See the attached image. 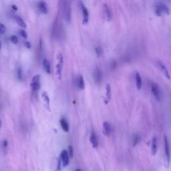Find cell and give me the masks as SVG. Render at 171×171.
Returning a JSON list of instances; mask_svg holds the SVG:
<instances>
[{
  "mask_svg": "<svg viewBox=\"0 0 171 171\" xmlns=\"http://www.w3.org/2000/svg\"><path fill=\"white\" fill-rule=\"evenodd\" d=\"M58 63L56 65V76L59 80L62 78V69L64 65V56L61 53H59L57 56Z\"/></svg>",
  "mask_w": 171,
  "mask_h": 171,
  "instance_id": "obj_1",
  "label": "cell"
},
{
  "mask_svg": "<svg viewBox=\"0 0 171 171\" xmlns=\"http://www.w3.org/2000/svg\"><path fill=\"white\" fill-rule=\"evenodd\" d=\"M69 164V155L67 150H63L60 154L59 163H58V170H60L62 168L66 167Z\"/></svg>",
  "mask_w": 171,
  "mask_h": 171,
  "instance_id": "obj_2",
  "label": "cell"
},
{
  "mask_svg": "<svg viewBox=\"0 0 171 171\" xmlns=\"http://www.w3.org/2000/svg\"><path fill=\"white\" fill-rule=\"evenodd\" d=\"M164 147L165 157H166L168 164H169L170 161V150L169 140H168V138L166 135H164Z\"/></svg>",
  "mask_w": 171,
  "mask_h": 171,
  "instance_id": "obj_3",
  "label": "cell"
},
{
  "mask_svg": "<svg viewBox=\"0 0 171 171\" xmlns=\"http://www.w3.org/2000/svg\"><path fill=\"white\" fill-rule=\"evenodd\" d=\"M102 10L104 13V15L107 21H110L112 18V13L110 7L106 4H102Z\"/></svg>",
  "mask_w": 171,
  "mask_h": 171,
  "instance_id": "obj_4",
  "label": "cell"
},
{
  "mask_svg": "<svg viewBox=\"0 0 171 171\" xmlns=\"http://www.w3.org/2000/svg\"><path fill=\"white\" fill-rule=\"evenodd\" d=\"M94 78L96 84L100 85L102 81V72L99 68H96L94 72Z\"/></svg>",
  "mask_w": 171,
  "mask_h": 171,
  "instance_id": "obj_5",
  "label": "cell"
},
{
  "mask_svg": "<svg viewBox=\"0 0 171 171\" xmlns=\"http://www.w3.org/2000/svg\"><path fill=\"white\" fill-rule=\"evenodd\" d=\"M81 9H82V12L83 14V20H82V24L83 25H86L89 21V12L87 8L85 7L82 3H81Z\"/></svg>",
  "mask_w": 171,
  "mask_h": 171,
  "instance_id": "obj_6",
  "label": "cell"
},
{
  "mask_svg": "<svg viewBox=\"0 0 171 171\" xmlns=\"http://www.w3.org/2000/svg\"><path fill=\"white\" fill-rule=\"evenodd\" d=\"M151 92L154 98L156 99V100L161 101V92H160V89L159 88V86L155 84H152Z\"/></svg>",
  "mask_w": 171,
  "mask_h": 171,
  "instance_id": "obj_7",
  "label": "cell"
},
{
  "mask_svg": "<svg viewBox=\"0 0 171 171\" xmlns=\"http://www.w3.org/2000/svg\"><path fill=\"white\" fill-rule=\"evenodd\" d=\"M157 65H158V67H159V68L160 69V70H161V71L163 73L164 76L167 78L168 79H170V76L169 70H168L166 66H165L164 64L162 63V62L161 61H158L157 62Z\"/></svg>",
  "mask_w": 171,
  "mask_h": 171,
  "instance_id": "obj_8",
  "label": "cell"
},
{
  "mask_svg": "<svg viewBox=\"0 0 171 171\" xmlns=\"http://www.w3.org/2000/svg\"><path fill=\"white\" fill-rule=\"evenodd\" d=\"M42 97L43 98V102H44V104H45L46 109H47L49 112H51L50 100V98H49V96L47 92H46V91H43L42 93Z\"/></svg>",
  "mask_w": 171,
  "mask_h": 171,
  "instance_id": "obj_9",
  "label": "cell"
},
{
  "mask_svg": "<svg viewBox=\"0 0 171 171\" xmlns=\"http://www.w3.org/2000/svg\"><path fill=\"white\" fill-rule=\"evenodd\" d=\"M103 128V133L106 137H109L112 133V126L108 122H104L102 125Z\"/></svg>",
  "mask_w": 171,
  "mask_h": 171,
  "instance_id": "obj_10",
  "label": "cell"
},
{
  "mask_svg": "<svg viewBox=\"0 0 171 171\" xmlns=\"http://www.w3.org/2000/svg\"><path fill=\"white\" fill-rule=\"evenodd\" d=\"M111 86L109 84H107L106 86V98L104 99V104H108V102H110V100L111 99Z\"/></svg>",
  "mask_w": 171,
  "mask_h": 171,
  "instance_id": "obj_11",
  "label": "cell"
},
{
  "mask_svg": "<svg viewBox=\"0 0 171 171\" xmlns=\"http://www.w3.org/2000/svg\"><path fill=\"white\" fill-rule=\"evenodd\" d=\"M90 143L92 144V147L94 148H98V141L97 137L94 132H92L90 137Z\"/></svg>",
  "mask_w": 171,
  "mask_h": 171,
  "instance_id": "obj_12",
  "label": "cell"
},
{
  "mask_svg": "<svg viewBox=\"0 0 171 171\" xmlns=\"http://www.w3.org/2000/svg\"><path fill=\"white\" fill-rule=\"evenodd\" d=\"M38 8L40 12L43 14H48L49 12V10L47 4L45 1H40L38 4Z\"/></svg>",
  "mask_w": 171,
  "mask_h": 171,
  "instance_id": "obj_13",
  "label": "cell"
},
{
  "mask_svg": "<svg viewBox=\"0 0 171 171\" xmlns=\"http://www.w3.org/2000/svg\"><path fill=\"white\" fill-rule=\"evenodd\" d=\"M135 79H136V86H137V89L140 90L141 88H142V78L140 76V74L138 72L136 73Z\"/></svg>",
  "mask_w": 171,
  "mask_h": 171,
  "instance_id": "obj_14",
  "label": "cell"
},
{
  "mask_svg": "<svg viewBox=\"0 0 171 171\" xmlns=\"http://www.w3.org/2000/svg\"><path fill=\"white\" fill-rule=\"evenodd\" d=\"M59 123H60V126L62 127V130H63L65 132H68L69 131V128H70L69 124L68 123V122L66 119L62 118L60 120V121H59Z\"/></svg>",
  "mask_w": 171,
  "mask_h": 171,
  "instance_id": "obj_15",
  "label": "cell"
},
{
  "mask_svg": "<svg viewBox=\"0 0 171 171\" xmlns=\"http://www.w3.org/2000/svg\"><path fill=\"white\" fill-rule=\"evenodd\" d=\"M65 18L68 22H70L71 21V7L70 5H66L65 8Z\"/></svg>",
  "mask_w": 171,
  "mask_h": 171,
  "instance_id": "obj_16",
  "label": "cell"
},
{
  "mask_svg": "<svg viewBox=\"0 0 171 171\" xmlns=\"http://www.w3.org/2000/svg\"><path fill=\"white\" fill-rule=\"evenodd\" d=\"M15 20L16 22H17V23L18 24V25L20 26V27H21V28H23L24 29L27 28V24H26V23L25 22V21H24V20H23L22 18H21V17H20V16L15 15Z\"/></svg>",
  "mask_w": 171,
  "mask_h": 171,
  "instance_id": "obj_17",
  "label": "cell"
},
{
  "mask_svg": "<svg viewBox=\"0 0 171 171\" xmlns=\"http://www.w3.org/2000/svg\"><path fill=\"white\" fill-rule=\"evenodd\" d=\"M43 68H44L46 72L48 74H51V67H50V64L47 59H44L43 61Z\"/></svg>",
  "mask_w": 171,
  "mask_h": 171,
  "instance_id": "obj_18",
  "label": "cell"
},
{
  "mask_svg": "<svg viewBox=\"0 0 171 171\" xmlns=\"http://www.w3.org/2000/svg\"><path fill=\"white\" fill-rule=\"evenodd\" d=\"M160 8L162 11V13H165V14H169L170 13V10L169 8L168 7L167 5H165L164 4H162V3H161V4H159Z\"/></svg>",
  "mask_w": 171,
  "mask_h": 171,
  "instance_id": "obj_19",
  "label": "cell"
},
{
  "mask_svg": "<svg viewBox=\"0 0 171 171\" xmlns=\"http://www.w3.org/2000/svg\"><path fill=\"white\" fill-rule=\"evenodd\" d=\"M157 151V140L156 137H154L152 142V153L155 155Z\"/></svg>",
  "mask_w": 171,
  "mask_h": 171,
  "instance_id": "obj_20",
  "label": "cell"
},
{
  "mask_svg": "<svg viewBox=\"0 0 171 171\" xmlns=\"http://www.w3.org/2000/svg\"><path fill=\"white\" fill-rule=\"evenodd\" d=\"M78 87L80 90H84L85 88V83L84 77L82 76H80L79 79H78Z\"/></svg>",
  "mask_w": 171,
  "mask_h": 171,
  "instance_id": "obj_21",
  "label": "cell"
},
{
  "mask_svg": "<svg viewBox=\"0 0 171 171\" xmlns=\"http://www.w3.org/2000/svg\"><path fill=\"white\" fill-rule=\"evenodd\" d=\"M31 88L33 91H37L40 89L41 87V84L40 82H32L31 83Z\"/></svg>",
  "mask_w": 171,
  "mask_h": 171,
  "instance_id": "obj_22",
  "label": "cell"
},
{
  "mask_svg": "<svg viewBox=\"0 0 171 171\" xmlns=\"http://www.w3.org/2000/svg\"><path fill=\"white\" fill-rule=\"evenodd\" d=\"M68 155L70 158L72 159L73 156H74V148H73L72 146H68Z\"/></svg>",
  "mask_w": 171,
  "mask_h": 171,
  "instance_id": "obj_23",
  "label": "cell"
},
{
  "mask_svg": "<svg viewBox=\"0 0 171 171\" xmlns=\"http://www.w3.org/2000/svg\"><path fill=\"white\" fill-rule=\"evenodd\" d=\"M155 13L158 16H162V12L159 5H155Z\"/></svg>",
  "mask_w": 171,
  "mask_h": 171,
  "instance_id": "obj_24",
  "label": "cell"
},
{
  "mask_svg": "<svg viewBox=\"0 0 171 171\" xmlns=\"http://www.w3.org/2000/svg\"><path fill=\"white\" fill-rule=\"evenodd\" d=\"M18 78L19 80L21 81L23 80V72H22V70L21 68H18Z\"/></svg>",
  "mask_w": 171,
  "mask_h": 171,
  "instance_id": "obj_25",
  "label": "cell"
},
{
  "mask_svg": "<svg viewBox=\"0 0 171 171\" xmlns=\"http://www.w3.org/2000/svg\"><path fill=\"white\" fill-rule=\"evenodd\" d=\"M140 141V138H139V136L138 135H135L134 137V140H133V146H135L136 145H137L138 142H139Z\"/></svg>",
  "mask_w": 171,
  "mask_h": 171,
  "instance_id": "obj_26",
  "label": "cell"
},
{
  "mask_svg": "<svg viewBox=\"0 0 171 171\" xmlns=\"http://www.w3.org/2000/svg\"><path fill=\"white\" fill-rule=\"evenodd\" d=\"M20 36L23 37V38L24 39L28 38V34H27L25 30H23V29H20Z\"/></svg>",
  "mask_w": 171,
  "mask_h": 171,
  "instance_id": "obj_27",
  "label": "cell"
},
{
  "mask_svg": "<svg viewBox=\"0 0 171 171\" xmlns=\"http://www.w3.org/2000/svg\"><path fill=\"white\" fill-rule=\"evenodd\" d=\"M11 42H12L13 44H17L18 43V37L16 36H12L10 38Z\"/></svg>",
  "mask_w": 171,
  "mask_h": 171,
  "instance_id": "obj_28",
  "label": "cell"
},
{
  "mask_svg": "<svg viewBox=\"0 0 171 171\" xmlns=\"http://www.w3.org/2000/svg\"><path fill=\"white\" fill-rule=\"evenodd\" d=\"M5 31H6V28H5L4 24L0 23V34H5Z\"/></svg>",
  "mask_w": 171,
  "mask_h": 171,
  "instance_id": "obj_29",
  "label": "cell"
},
{
  "mask_svg": "<svg viewBox=\"0 0 171 171\" xmlns=\"http://www.w3.org/2000/svg\"><path fill=\"white\" fill-rule=\"evenodd\" d=\"M40 76L39 74H37L35 75L33 78H32V82H40Z\"/></svg>",
  "mask_w": 171,
  "mask_h": 171,
  "instance_id": "obj_30",
  "label": "cell"
},
{
  "mask_svg": "<svg viewBox=\"0 0 171 171\" xmlns=\"http://www.w3.org/2000/svg\"><path fill=\"white\" fill-rule=\"evenodd\" d=\"M110 66H111V69L115 70L116 68V67H117V62H116V60H112V62H111Z\"/></svg>",
  "mask_w": 171,
  "mask_h": 171,
  "instance_id": "obj_31",
  "label": "cell"
},
{
  "mask_svg": "<svg viewBox=\"0 0 171 171\" xmlns=\"http://www.w3.org/2000/svg\"><path fill=\"white\" fill-rule=\"evenodd\" d=\"M95 51H96V55L98 57H100V55L102 54V49L100 48V47H96L95 48Z\"/></svg>",
  "mask_w": 171,
  "mask_h": 171,
  "instance_id": "obj_32",
  "label": "cell"
},
{
  "mask_svg": "<svg viewBox=\"0 0 171 171\" xmlns=\"http://www.w3.org/2000/svg\"><path fill=\"white\" fill-rule=\"evenodd\" d=\"M23 44L28 49H31L32 48V44H31V43L29 42H28V41L24 42Z\"/></svg>",
  "mask_w": 171,
  "mask_h": 171,
  "instance_id": "obj_33",
  "label": "cell"
},
{
  "mask_svg": "<svg viewBox=\"0 0 171 171\" xmlns=\"http://www.w3.org/2000/svg\"><path fill=\"white\" fill-rule=\"evenodd\" d=\"M7 146H8V142L6 140H5L3 141V147H4V148L5 149H6L7 148Z\"/></svg>",
  "mask_w": 171,
  "mask_h": 171,
  "instance_id": "obj_34",
  "label": "cell"
},
{
  "mask_svg": "<svg viewBox=\"0 0 171 171\" xmlns=\"http://www.w3.org/2000/svg\"><path fill=\"white\" fill-rule=\"evenodd\" d=\"M12 10H13V11H15V12H16V11H17L18 9V7L16 6L15 5H12Z\"/></svg>",
  "mask_w": 171,
  "mask_h": 171,
  "instance_id": "obj_35",
  "label": "cell"
},
{
  "mask_svg": "<svg viewBox=\"0 0 171 171\" xmlns=\"http://www.w3.org/2000/svg\"><path fill=\"white\" fill-rule=\"evenodd\" d=\"M1 126H2V123H1V120H0V128H1Z\"/></svg>",
  "mask_w": 171,
  "mask_h": 171,
  "instance_id": "obj_36",
  "label": "cell"
},
{
  "mask_svg": "<svg viewBox=\"0 0 171 171\" xmlns=\"http://www.w3.org/2000/svg\"><path fill=\"white\" fill-rule=\"evenodd\" d=\"M1 43L0 42V50H1Z\"/></svg>",
  "mask_w": 171,
  "mask_h": 171,
  "instance_id": "obj_37",
  "label": "cell"
},
{
  "mask_svg": "<svg viewBox=\"0 0 171 171\" xmlns=\"http://www.w3.org/2000/svg\"><path fill=\"white\" fill-rule=\"evenodd\" d=\"M75 171H81V170H80V169H76V170Z\"/></svg>",
  "mask_w": 171,
  "mask_h": 171,
  "instance_id": "obj_38",
  "label": "cell"
}]
</instances>
